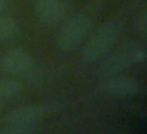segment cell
Returning <instances> with one entry per match:
<instances>
[{"label": "cell", "mask_w": 147, "mask_h": 134, "mask_svg": "<svg viewBox=\"0 0 147 134\" xmlns=\"http://www.w3.org/2000/svg\"><path fill=\"white\" fill-rule=\"evenodd\" d=\"M120 25L115 21H106L100 24L93 32H89L82 48V58L87 63L98 62L112 49L119 38Z\"/></svg>", "instance_id": "6da1fadb"}, {"label": "cell", "mask_w": 147, "mask_h": 134, "mask_svg": "<svg viewBox=\"0 0 147 134\" xmlns=\"http://www.w3.org/2000/svg\"><path fill=\"white\" fill-rule=\"evenodd\" d=\"M92 30V19L84 13H78L70 16L68 14L59 29L57 33V46L63 52H71L81 46V43L87 38Z\"/></svg>", "instance_id": "7a4b0ae2"}, {"label": "cell", "mask_w": 147, "mask_h": 134, "mask_svg": "<svg viewBox=\"0 0 147 134\" xmlns=\"http://www.w3.org/2000/svg\"><path fill=\"white\" fill-rule=\"evenodd\" d=\"M105 57L106 58L101 65V71L105 76H111V74H119L127 68L142 62L146 57V52L141 48L134 46L133 43H125L112 54L108 52Z\"/></svg>", "instance_id": "3957f363"}, {"label": "cell", "mask_w": 147, "mask_h": 134, "mask_svg": "<svg viewBox=\"0 0 147 134\" xmlns=\"http://www.w3.org/2000/svg\"><path fill=\"white\" fill-rule=\"evenodd\" d=\"M35 68L33 58L26 49L11 48L0 58V70L7 74H27Z\"/></svg>", "instance_id": "277c9868"}, {"label": "cell", "mask_w": 147, "mask_h": 134, "mask_svg": "<svg viewBox=\"0 0 147 134\" xmlns=\"http://www.w3.org/2000/svg\"><path fill=\"white\" fill-rule=\"evenodd\" d=\"M141 88V84L138 79L130 76H122L119 74H111L105 76V80L100 84V90L105 95L117 96V98H125V96L136 95Z\"/></svg>", "instance_id": "5b68a950"}, {"label": "cell", "mask_w": 147, "mask_h": 134, "mask_svg": "<svg viewBox=\"0 0 147 134\" xmlns=\"http://www.w3.org/2000/svg\"><path fill=\"white\" fill-rule=\"evenodd\" d=\"M48 112L49 107H46L43 104H27V106H21V107H14L10 112H7L5 121L33 128Z\"/></svg>", "instance_id": "8992f818"}, {"label": "cell", "mask_w": 147, "mask_h": 134, "mask_svg": "<svg viewBox=\"0 0 147 134\" xmlns=\"http://www.w3.org/2000/svg\"><path fill=\"white\" fill-rule=\"evenodd\" d=\"M35 13L49 24H59L70 14L68 0H35Z\"/></svg>", "instance_id": "52a82bcc"}, {"label": "cell", "mask_w": 147, "mask_h": 134, "mask_svg": "<svg viewBox=\"0 0 147 134\" xmlns=\"http://www.w3.org/2000/svg\"><path fill=\"white\" fill-rule=\"evenodd\" d=\"M22 92V84L16 79L0 77V101L8 98H14Z\"/></svg>", "instance_id": "ba28073f"}, {"label": "cell", "mask_w": 147, "mask_h": 134, "mask_svg": "<svg viewBox=\"0 0 147 134\" xmlns=\"http://www.w3.org/2000/svg\"><path fill=\"white\" fill-rule=\"evenodd\" d=\"M18 32V24L13 17H0V41L14 36Z\"/></svg>", "instance_id": "9c48e42d"}, {"label": "cell", "mask_w": 147, "mask_h": 134, "mask_svg": "<svg viewBox=\"0 0 147 134\" xmlns=\"http://www.w3.org/2000/svg\"><path fill=\"white\" fill-rule=\"evenodd\" d=\"M32 126H24V125H14V123H7L5 126L0 128V134H27L32 133Z\"/></svg>", "instance_id": "30bf717a"}, {"label": "cell", "mask_w": 147, "mask_h": 134, "mask_svg": "<svg viewBox=\"0 0 147 134\" xmlns=\"http://www.w3.org/2000/svg\"><path fill=\"white\" fill-rule=\"evenodd\" d=\"M7 5H8L7 0H0V14H2L5 10H7Z\"/></svg>", "instance_id": "8fae6325"}, {"label": "cell", "mask_w": 147, "mask_h": 134, "mask_svg": "<svg viewBox=\"0 0 147 134\" xmlns=\"http://www.w3.org/2000/svg\"><path fill=\"white\" fill-rule=\"evenodd\" d=\"M139 22H141V32H144V30H146V14H142V16H141Z\"/></svg>", "instance_id": "7c38bea8"}, {"label": "cell", "mask_w": 147, "mask_h": 134, "mask_svg": "<svg viewBox=\"0 0 147 134\" xmlns=\"http://www.w3.org/2000/svg\"><path fill=\"white\" fill-rule=\"evenodd\" d=\"M0 111H2V101H0Z\"/></svg>", "instance_id": "4fadbf2b"}]
</instances>
